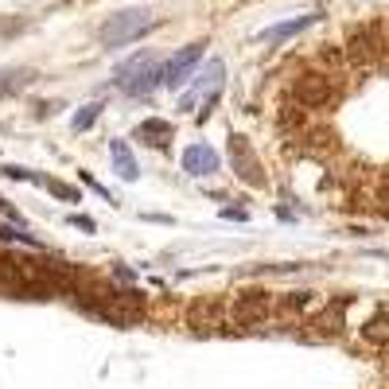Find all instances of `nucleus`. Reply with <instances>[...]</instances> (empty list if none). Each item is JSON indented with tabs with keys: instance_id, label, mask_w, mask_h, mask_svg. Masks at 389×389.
Returning a JSON list of instances; mask_svg holds the SVG:
<instances>
[{
	"instance_id": "obj_1",
	"label": "nucleus",
	"mask_w": 389,
	"mask_h": 389,
	"mask_svg": "<svg viewBox=\"0 0 389 389\" xmlns=\"http://www.w3.org/2000/svg\"><path fill=\"white\" fill-rule=\"evenodd\" d=\"M74 308L86 312L90 319L110 323V327H133V323L144 319V292L113 288V284H102V280L90 277L74 292Z\"/></svg>"
},
{
	"instance_id": "obj_2",
	"label": "nucleus",
	"mask_w": 389,
	"mask_h": 389,
	"mask_svg": "<svg viewBox=\"0 0 389 389\" xmlns=\"http://www.w3.org/2000/svg\"><path fill=\"white\" fill-rule=\"evenodd\" d=\"M113 82H117V90L128 93V98H148L156 86H164V67L152 51H140L113 70Z\"/></svg>"
},
{
	"instance_id": "obj_3",
	"label": "nucleus",
	"mask_w": 389,
	"mask_h": 389,
	"mask_svg": "<svg viewBox=\"0 0 389 389\" xmlns=\"http://www.w3.org/2000/svg\"><path fill=\"white\" fill-rule=\"evenodd\" d=\"M277 304H280V292H269V288H246L230 300V323L242 331L249 327H261V323L277 319Z\"/></svg>"
},
{
	"instance_id": "obj_4",
	"label": "nucleus",
	"mask_w": 389,
	"mask_h": 389,
	"mask_svg": "<svg viewBox=\"0 0 389 389\" xmlns=\"http://www.w3.org/2000/svg\"><path fill=\"white\" fill-rule=\"evenodd\" d=\"M292 98L304 110H331L343 98V82H338L335 70H308L292 82Z\"/></svg>"
},
{
	"instance_id": "obj_5",
	"label": "nucleus",
	"mask_w": 389,
	"mask_h": 389,
	"mask_svg": "<svg viewBox=\"0 0 389 389\" xmlns=\"http://www.w3.org/2000/svg\"><path fill=\"white\" fill-rule=\"evenodd\" d=\"M152 27H156V16L148 8H125L102 24V43L105 47H125V43H136L140 35H148Z\"/></svg>"
},
{
	"instance_id": "obj_6",
	"label": "nucleus",
	"mask_w": 389,
	"mask_h": 389,
	"mask_svg": "<svg viewBox=\"0 0 389 389\" xmlns=\"http://www.w3.org/2000/svg\"><path fill=\"white\" fill-rule=\"evenodd\" d=\"M222 82H226V67H222V59H211L203 74L194 78V90L179 98V110L191 113L194 105H203L199 121H206V117H211V110H214V102H218V93H222Z\"/></svg>"
},
{
	"instance_id": "obj_7",
	"label": "nucleus",
	"mask_w": 389,
	"mask_h": 389,
	"mask_svg": "<svg viewBox=\"0 0 389 389\" xmlns=\"http://www.w3.org/2000/svg\"><path fill=\"white\" fill-rule=\"evenodd\" d=\"M226 323H230V300H222V296H203L187 308V327L194 335H214Z\"/></svg>"
},
{
	"instance_id": "obj_8",
	"label": "nucleus",
	"mask_w": 389,
	"mask_h": 389,
	"mask_svg": "<svg viewBox=\"0 0 389 389\" xmlns=\"http://www.w3.org/2000/svg\"><path fill=\"white\" fill-rule=\"evenodd\" d=\"M381 51H385V39H381L378 24L355 27V32L347 35V59L355 62V67H370V62H378Z\"/></svg>"
},
{
	"instance_id": "obj_9",
	"label": "nucleus",
	"mask_w": 389,
	"mask_h": 389,
	"mask_svg": "<svg viewBox=\"0 0 389 389\" xmlns=\"http://www.w3.org/2000/svg\"><path fill=\"white\" fill-rule=\"evenodd\" d=\"M230 164H234V176L246 187H265V168H261L257 152L249 148V140L242 133L230 136Z\"/></svg>"
},
{
	"instance_id": "obj_10",
	"label": "nucleus",
	"mask_w": 389,
	"mask_h": 389,
	"mask_svg": "<svg viewBox=\"0 0 389 389\" xmlns=\"http://www.w3.org/2000/svg\"><path fill=\"white\" fill-rule=\"evenodd\" d=\"M199 59H203V43H187L183 51H176L164 62V86H168V90H179V86L191 78V70L199 67Z\"/></svg>"
},
{
	"instance_id": "obj_11",
	"label": "nucleus",
	"mask_w": 389,
	"mask_h": 389,
	"mask_svg": "<svg viewBox=\"0 0 389 389\" xmlns=\"http://www.w3.org/2000/svg\"><path fill=\"white\" fill-rule=\"evenodd\" d=\"M183 171L194 176V179L214 176V171H218V152H214L211 144H191V148L183 152Z\"/></svg>"
},
{
	"instance_id": "obj_12",
	"label": "nucleus",
	"mask_w": 389,
	"mask_h": 389,
	"mask_svg": "<svg viewBox=\"0 0 389 389\" xmlns=\"http://www.w3.org/2000/svg\"><path fill=\"white\" fill-rule=\"evenodd\" d=\"M312 308V292H280V304H277V323H292V319H304V312Z\"/></svg>"
},
{
	"instance_id": "obj_13",
	"label": "nucleus",
	"mask_w": 389,
	"mask_h": 389,
	"mask_svg": "<svg viewBox=\"0 0 389 389\" xmlns=\"http://www.w3.org/2000/svg\"><path fill=\"white\" fill-rule=\"evenodd\" d=\"M343 308H347V300H335V304L327 308L323 315H315L308 327H312V335L315 338H335V335H343Z\"/></svg>"
},
{
	"instance_id": "obj_14",
	"label": "nucleus",
	"mask_w": 389,
	"mask_h": 389,
	"mask_svg": "<svg viewBox=\"0 0 389 389\" xmlns=\"http://www.w3.org/2000/svg\"><path fill=\"white\" fill-rule=\"evenodd\" d=\"M136 136H140L144 144H152V148H168L176 128H171V121H164V117H144L140 125H136Z\"/></svg>"
},
{
	"instance_id": "obj_15",
	"label": "nucleus",
	"mask_w": 389,
	"mask_h": 389,
	"mask_svg": "<svg viewBox=\"0 0 389 389\" xmlns=\"http://www.w3.org/2000/svg\"><path fill=\"white\" fill-rule=\"evenodd\" d=\"M315 20H319V12H308V16L284 20V24H272V27H265V32H261V39H265V43H284L288 35H300L304 27H312Z\"/></svg>"
},
{
	"instance_id": "obj_16",
	"label": "nucleus",
	"mask_w": 389,
	"mask_h": 389,
	"mask_svg": "<svg viewBox=\"0 0 389 389\" xmlns=\"http://www.w3.org/2000/svg\"><path fill=\"white\" fill-rule=\"evenodd\" d=\"M35 82L32 67H0V98H12V93L27 90Z\"/></svg>"
},
{
	"instance_id": "obj_17",
	"label": "nucleus",
	"mask_w": 389,
	"mask_h": 389,
	"mask_svg": "<svg viewBox=\"0 0 389 389\" xmlns=\"http://www.w3.org/2000/svg\"><path fill=\"white\" fill-rule=\"evenodd\" d=\"M110 160H113V168H117V176L125 179V183H133V179L140 176L136 156H133V148H128L125 140H110Z\"/></svg>"
},
{
	"instance_id": "obj_18",
	"label": "nucleus",
	"mask_w": 389,
	"mask_h": 389,
	"mask_svg": "<svg viewBox=\"0 0 389 389\" xmlns=\"http://www.w3.org/2000/svg\"><path fill=\"white\" fill-rule=\"evenodd\" d=\"M362 338L370 347H389V312H378L362 323Z\"/></svg>"
},
{
	"instance_id": "obj_19",
	"label": "nucleus",
	"mask_w": 389,
	"mask_h": 389,
	"mask_svg": "<svg viewBox=\"0 0 389 389\" xmlns=\"http://www.w3.org/2000/svg\"><path fill=\"white\" fill-rule=\"evenodd\" d=\"M102 110H105L102 102H90V105H82V110L74 113V121H70V128H74V133H86V128L93 125V121L102 117Z\"/></svg>"
},
{
	"instance_id": "obj_20",
	"label": "nucleus",
	"mask_w": 389,
	"mask_h": 389,
	"mask_svg": "<svg viewBox=\"0 0 389 389\" xmlns=\"http://www.w3.org/2000/svg\"><path fill=\"white\" fill-rule=\"evenodd\" d=\"M32 183H39V187H47L51 194H59V199H67V203H82V194L74 191V187H67V183H59V179H43V176H35Z\"/></svg>"
},
{
	"instance_id": "obj_21",
	"label": "nucleus",
	"mask_w": 389,
	"mask_h": 389,
	"mask_svg": "<svg viewBox=\"0 0 389 389\" xmlns=\"http://www.w3.org/2000/svg\"><path fill=\"white\" fill-rule=\"evenodd\" d=\"M0 237H4V242H27V246H35V237L27 234V230H16V226H0Z\"/></svg>"
},
{
	"instance_id": "obj_22",
	"label": "nucleus",
	"mask_w": 389,
	"mask_h": 389,
	"mask_svg": "<svg viewBox=\"0 0 389 389\" xmlns=\"http://www.w3.org/2000/svg\"><path fill=\"white\" fill-rule=\"evenodd\" d=\"M70 226H82L86 234H93V218H86V214H70Z\"/></svg>"
}]
</instances>
